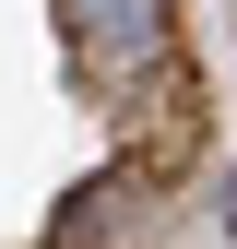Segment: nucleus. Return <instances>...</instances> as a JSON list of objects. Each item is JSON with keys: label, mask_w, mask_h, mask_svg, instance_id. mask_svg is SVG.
<instances>
[{"label": "nucleus", "mask_w": 237, "mask_h": 249, "mask_svg": "<svg viewBox=\"0 0 237 249\" xmlns=\"http://www.w3.org/2000/svg\"><path fill=\"white\" fill-rule=\"evenodd\" d=\"M71 12V59L95 95L131 107L154 71H178V0H59Z\"/></svg>", "instance_id": "nucleus-1"}]
</instances>
